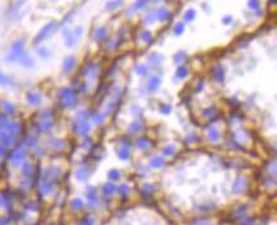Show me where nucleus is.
I'll use <instances>...</instances> for the list:
<instances>
[{"instance_id":"obj_1","label":"nucleus","mask_w":277,"mask_h":225,"mask_svg":"<svg viewBox=\"0 0 277 225\" xmlns=\"http://www.w3.org/2000/svg\"><path fill=\"white\" fill-rule=\"evenodd\" d=\"M60 100L61 104L66 108L74 107L75 103H77V97H75V93L69 88H65L60 92Z\"/></svg>"},{"instance_id":"obj_2","label":"nucleus","mask_w":277,"mask_h":225,"mask_svg":"<svg viewBox=\"0 0 277 225\" xmlns=\"http://www.w3.org/2000/svg\"><path fill=\"white\" fill-rule=\"evenodd\" d=\"M23 51H25V42L22 40L14 42L13 46H12V50L9 52V55L7 57L8 61H16V60H19L21 57L23 56Z\"/></svg>"},{"instance_id":"obj_3","label":"nucleus","mask_w":277,"mask_h":225,"mask_svg":"<svg viewBox=\"0 0 277 225\" xmlns=\"http://www.w3.org/2000/svg\"><path fill=\"white\" fill-rule=\"evenodd\" d=\"M54 28H55V23H54V22L49 23V24H46V26L40 31V33L37 35V37L35 38V44H40V41L45 40V38L51 33V31L54 30Z\"/></svg>"},{"instance_id":"obj_4","label":"nucleus","mask_w":277,"mask_h":225,"mask_svg":"<svg viewBox=\"0 0 277 225\" xmlns=\"http://www.w3.org/2000/svg\"><path fill=\"white\" fill-rule=\"evenodd\" d=\"M160 84H161V79L157 78V76H152V78L148 80V84H147V90L151 93H153L160 88Z\"/></svg>"},{"instance_id":"obj_5","label":"nucleus","mask_w":277,"mask_h":225,"mask_svg":"<svg viewBox=\"0 0 277 225\" xmlns=\"http://www.w3.org/2000/svg\"><path fill=\"white\" fill-rule=\"evenodd\" d=\"M74 66H75V59H74V57L73 56L65 57L64 64H63V70L65 71V73H69V71H71Z\"/></svg>"},{"instance_id":"obj_6","label":"nucleus","mask_w":277,"mask_h":225,"mask_svg":"<svg viewBox=\"0 0 277 225\" xmlns=\"http://www.w3.org/2000/svg\"><path fill=\"white\" fill-rule=\"evenodd\" d=\"M41 94L40 93H36V92H32V93H28L27 95V100L30 104H33V106H36V104H39L41 102Z\"/></svg>"},{"instance_id":"obj_7","label":"nucleus","mask_w":277,"mask_h":225,"mask_svg":"<svg viewBox=\"0 0 277 225\" xmlns=\"http://www.w3.org/2000/svg\"><path fill=\"white\" fill-rule=\"evenodd\" d=\"M213 76L217 81H222L223 78H225V73H223V69L221 68V65H216L213 69Z\"/></svg>"},{"instance_id":"obj_8","label":"nucleus","mask_w":277,"mask_h":225,"mask_svg":"<svg viewBox=\"0 0 277 225\" xmlns=\"http://www.w3.org/2000/svg\"><path fill=\"white\" fill-rule=\"evenodd\" d=\"M141 128H142V123L137 121V122H133L132 125L129 126L128 130H129V134H130V135H137V134L141 131Z\"/></svg>"},{"instance_id":"obj_9","label":"nucleus","mask_w":277,"mask_h":225,"mask_svg":"<svg viewBox=\"0 0 277 225\" xmlns=\"http://www.w3.org/2000/svg\"><path fill=\"white\" fill-rule=\"evenodd\" d=\"M89 128H91V125L88 122H86V121H82L79 123V127H78V132H79V135H87L88 131H89Z\"/></svg>"},{"instance_id":"obj_10","label":"nucleus","mask_w":277,"mask_h":225,"mask_svg":"<svg viewBox=\"0 0 277 225\" xmlns=\"http://www.w3.org/2000/svg\"><path fill=\"white\" fill-rule=\"evenodd\" d=\"M106 35H107V31H106V28H98V30L96 31V33H95V40H97V41H102L106 38Z\"/></svg>"},{"instance_id":"obj_11","label":"nucleus","mask_w":277,"mask_h":225,"mask_svg":"<svg viewBox=\"0 0 277 225\" xmlns=\"http://www.w3.org/2000/svg\"><path fill=\"white\" fill-rule=\"evenodd\" d=\"M171 15H170V12L166 10V9H161V10L156 12V18L159 19V21H166V19H169Z\"/></svg>"},{"instance_id":"obj_12","label":"nucleus","mask_w":277,"mask_h":225,"mask_svg":"<svg viewBox=\"0 0 277 225\" xmlns=\"http://www.w3.org/2000/svg\"><path fill=\"white\" fill-rule=\"evenodd\" d=\"M21 64L23 66H26V68H31V66H33V60H32V57L31 56H28V55H23L21 59Z\"/></svg>"},{"instance_id":"obj_13","label":"nucleus","mask_w":277,"mask_h":225,"mask_svg":"<svg viewBox=\"0 0 277 225\" xmlns=\"http://www.w3.org/2000/svg\"><path fill=\"white\" fill-rule=\"evenodd\" d=\"M207 136H208V140H211V141H217L218 139H220V132H218V130H216L214 127H211V130L208 131Z\"/></svg>"},{"instance_id":"obj_14","label":"nucleus","mask_w":277,"mask_h":225,"mask_svg":"<svg viewBox=\"0 0 277 225\" xmlns=\"http://www.w3.org/2000/svg\"><path fill=\"white\" fill-rule=\"evenodd\" d=\"M148 61L151 64H153V65H160L161 61H162V56L159 55V54H151L148 56Z\"/></svg>"},{"instance_id":"obj_15","label":"nucleus","mask_w":277,"mask_h":225,"mask_svg":"<svg viewBox=\"0 0 277 225\" xmlns=\"http://www.w3.org/2000/svg\"><path fill=\"white\" fill-rule=\"evenodd\" d=\"M0 85H3V87H8V85H12V79L7 76L4 73L0 71Z\"/></svg>"},{"instance_id":"obj_16","label":"nucleus","mask_w":277,"mask_h":225,"mask_svg":"<svg viewBox=\"0 0 277 225\" xmlns=\"http://www.w3.org/2000/svg\"><path fill=\"white\" fill-rule=\"evenodd\" d=\"M118 155H119V158H120V159L127 160L128 158H129V149H128L127 146L120 148V149L118 150Z\"/></svg>"},{"instance_id":"obj_17","label":"nucleus","mask_w":277,"mask_h":225,"mask_svg":"<svg viewBox=\"0 0 277 225\" xmlns=\"http://www.w3.org/2000/svg\"><path fill=\"white\" fill-rule=\"evenodd\" d=\"M123 4V1L121 0H112V1H110V3H107L106 4V8L107 10H114V9H116V8H119Z\"/></svg>"},{"instance_id":"obj_18","label":"nucleus","mask_w":277,"mask_h":225,"mask_svg":"<svg viewBox=\"0 0 277 225\" xmlns=\"http://www.w3.org/2000/svg\"><path fill=\"white\" fill-rule=\"evenodd\" d=\"M187 75H188V69L185 66H179L178 70H176V76L179 79H184Z\"/></svg>"},{"instance_id":"obj_19","label":"nucleus","mask_w":277,"mask_h":225,"mask_svg":"<svg viewBox=\"0 0 277 225\" xmlns=\"http://www.w3.org/2000/svg\"><path fill=\"white\" fill-rule=\"evenodd\" d=\"M165 164V162H164V159H162L161 156H155L153 159L151 160V165L152 167H155V168H159V167H162Z\"/></svg>"},{"instance_id":"obj_20","label":"nucleus","mask_w":277,"mask_h":225,"mask_svg":"<svg viewBox=\"0 0 277 225\" xmlns=\"http://www.w3.org/2000/svg\"><path fill=\"white\" fill-rule=\"evenodd\" d=\"M136 71H137L138 75H146L147 71H148V68H147V65H144V64H138L136 66Z\"/></svg>"},{"instance_id":"obj_21","label":"nucleus","mask_w":277,"mask_h":225,"mask_svg":"<svg viewBox=\"0 0 277 225\" xmlns=\"http://www.w3.org/2000/svg\"><path fill=\"white\" fill-rule=\"evenodd\" d=\"M116 190H118L116 186H115V184H111V183H107V184L104 187V191H105V193H106V195H112V193H115Z\"/></svg>"},{"instance_id":"obj_22","label":"nucleus","mask_w":277,"mask_h":225,"mask_svg":"<svg viewBox=\"0 0 277 225\" xmlns=\"http://www.w3.org/2000/svg\"><path fill=\"white\" fill-rule=\"evenodd\" d=\"M185 59H187V54H185V52H183V51H181V52H178V54L174 56V61H175L176 64H181Z\"/></svg>"},{"instance_id":"obj_23","label":"nucleus","mask_w":277,"mask_h":225,"mask_svg":"<svg viewBox=\"0 0 277 225\" xmlns=\"http://www.w3.org/2000/svg\"><path fill=\"white\" fill-rule=\"evenodd\" d=\"M147 4H148V0H138V1L133 5V9L134 10H139V9H143Z\"/></svg>"},{"instance_id":"obj_24","label":"nucleus","mask_w":277,"mask_h":225,"mask_svg":"<svg viewBox=\"0 0 277 225\" xmlns=\"http://www.w3.org/2000/svg\"><path fill=\"white\" fill-rule=\"evenodd\" d=\"M194 18H195V10H193V9H190V10H188L187 13H185V15H184V21H185V22H192Z\"/></svg>"},{"instance_id":"obj_25","label":"nucleus","mask_w":277,"mask_h":225,"mask_svg":"<svg viewBox=\"0 0 277 225\" xmlns=\"http://www.w3.org/2000/svg\"><path fill=\"white\" fill-rule=\"evenodd\" d=\"M105 117H106V114H105V113H96V114L93 116V121L96 122L97 125H101V123L104 122Z\"/></svg>"},{"instance_id":"obj_26","label":"nucleus","mask_w":277,"mask_h":225,"mask_svg":"<svg viewBox=\"0 0 277 225\" xmlns=\"http://www.w3.org/2000/svg\"><path fill=\"white\" fill-rule=\"evenodd\" d=\"M144 21H146V23H153L155 21H157V18H156V12H155V10H153V12H150V13L146 15Z\"/></svg>"},{"instance_id":"obj_27","label":"nucleus","mask_w":277,"mask_h":225,"mask_svg":"<svg viewBox=\"0 0 277 225\" xmlns=\"http://www.w3.org/2000/svg\"><path fill=\"white\" fill-rule=\"evenodd\" d=\"M37 54H39L41 57H45V59H47V57H50L51 52L47 50L46 47H41V49H39V51H37Z\"/></svg>"},{"instance_id":"obj_28","label":"nucleus","mask_w":277,"mask_h":225,"mask_svg":"<svg viewBox=\"0 0 277 225\" xmlns=\"http://www.w3.org/2000/svg\"><path fill=\"white\" fill-rule=\"evenodd\" d=\"M40 128L42 131H49L52 128V122L51 121H44V122H41V125H40Z\"/></svg>"},{"instance_id":"obj_29","label":"nucleus","mask_w":277,"mask_h":225,"mask_svg":"<svg viewBox=\"0 0 277 225\" xmlns=\"http://www.w3.org/2000/svg\"><path fill=\"white\" fill-rule=\"evenodd\" d=\"M137 146L139 148V149H147V146H148V141L146 140V139H141V140L137 141Z\"/></svg>"},{"instance_id":"obj_30","label":"nucleus","mask_w":277,"mask_h":225,"mask_svg":"<svg viewBox=\"0 0 277 225\" xmlns=\"http://www.w3.org/2000/svg\"><path fill=\"white\" fill-rule=\"evenodd\" d=\"M174 32H175V35H181V33L184 32V24L183 23H178V24H175Z\"/></svg>"},{"instance_id":"obj_31","label":"nucleus","mask_w":277,"mask_h":225,"mask_svg":"<svg viewBox=\"0 0 277 225\" xmlns=\"http://www.w3.org/2000/svg\"><path fill=\"white\" fill-rule=\"evenodd\" d=\"M3 109H4V112L5 113H10V112H13L14 109H16V107H14L13 104H10V103H4L3 104Z\"/></svg>"},{"instance_id":"obj_32","label":"nucleus","mask_w":277,"mask_h":225,"mask_svg":"<svg viewBox=\"0 0 277 225\" xmlns=\"http://www.w3.org/2000/svg\"><path fill=\"white\" fill-rule=\"evenodd\" d=\"M174 153H175V146L174 145H169V146H166L165 148V150H164V154L165 155H173L174 154Z\"/></svg>"},{"instance_id":"obj_33","label":"nucleus","mask_w":277,"mask_h":225,"mask_svg":"<svg viewBox=\"0 0 277 225\" xmlns=\"http://www.w3.org/2000/svg\"><path fill=\"white\" fill-rule=\"evenodd\" d=\"M109 177H110V179H114V181H116V179H119V178H120V173H119L118 170L112 169V170H110V174H109Z\"/></svg>"},{"instance_id":"obj_34","label":"nucleus","mask_w":277,"mask_h":225,"mask_svg":"<svg viewBox=\"0 0 277 225\" xmlns=\"http://www.w3.org/2000/svg\"><path fill=\"white\" fill-rule=\"evenodd\" d=\"M248 7H249L250 9H258L259 8V0H249Z\"/></svg>"},{"instance_id":"obj_35","label":"nucleus","mask_w":277,"mask_h":225,"mask_svg":"<svg viewBox=\"0 0 277 225\" xmlns=\"http://www.w3.org/2000/svg\"><path fill=\"white\" fill-rule=\"evenodd\" d=\"M23 153H25V151H23V150H17L16 153H14V155H13V160H21L22 159V158H23Z\"/></svg>"},{"instance_id":"obj_36","label":"nucleus","mask_w":277,"mask_h":225,"mask_svg":"<svg viewBox=\"0 0 277 225\" xmlns=\"http://www.w3.org/2000/svg\"><path fill=\"white\" fill-rule=\"evenodd\" d=\"M160 111H161V113L168 114V113H170V111H171V107L168 106V104H162V106L160 107Z\"/></svg>"},{"instance_id":"obj_37","label":"nucleus","mask_w":277,"mask_h":225,"mask_svg":"<svg viewBox=\"0 0 277 225\" xmlns=\"http://www.w3.org/2000/svg\"><path fill=\"white\" fill-rule=\"evenodd\" d=\"M151 38H152V35L148 32V31H146V32H143L142 33V40L144 41V42H148V41H151Z\"/></svg>"},{"instance_id":"obj_38","label":"nucleus","mask_w":277,"mask_h":225,"mask_svg":"<svg viewBox=\"0 0 277 225\" xmlns=\"http://www.w3.org/2000/svg\"><path fill=\"white\" fill-rule=\"evenodd\" d=\"M119 192L121 195H125V192H128V186L127 184H123L120 188H119Z\"/></svg>"},{"instance_id":"obj_39","label":"nucleus","mask_w":277,"mask_h":225,"mask_svg":"<svg viewBox=\"0 0 277 225\" xmlns=\"http://www.w3.org/2000/svg\"><path fill=\"white\" fill-rule=\"evenodd\" d=\"M231 21H232V18L230 15L223 17V23H225V24H227V23H231Z\"/></svg>"},{"instance_id":"obj_40","label":"nucleus","mask_w":277,"mask_h":225,"mask_svg":"<svg viewBox=\"0 0 277 225\" xmlns=\"http://www.w3.org/2000/svg\"><path fill=\"white\" fill-rule=\"evenodd\" d=\"M74 207H77V209H79V207H82V202H80L79 200H77V201H74Z\"/></svg>"},{"instance_id":"obj_41","label":"nucleus","mask_w":277,"mask_h":225,"mask_svg":"<svg viewBox=\"0 0 277 225\" xmlns=\"http://www.w3.org/2000/svg\"><path fill=\"white\" fill-rule=\"evenodd\" d=\"M195 225H209L207 221H199L198 224H195Z\"/></svg>"},{"instance_id":"obj_42","label":"nucleus","mask_w":277,"mask_h":225,"mask_svg":"<svg viewBox=\"0 0 277 225\" xmlns=\"http://www.w3.org/2000/svg\"><path fill=\"white\" fill-rule=\"evenodd\" d=\"M153 1H159V0H153Z\"/></svg>"}]
</instances>
